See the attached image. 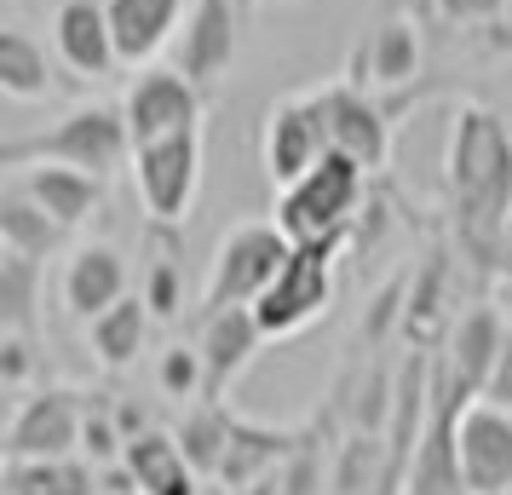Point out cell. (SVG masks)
<instances>
[{"mask_svg":"<svg viewBox=\"0 0 512 495\" xmlns=\"http://www.w3.org/2000/svg\"><path fill=\"white\" fill-rule=\"evenodd\" d=\"M443 185L449 208L461 219V236L472 260H484L507 242L512 213V133L507 121L484 104H461L449 121V150H443Z\"/></svg>","mask_w":512,"mask_h":495,"instance_id":"obj_1","label":"cell"},{"mask_svg":"<svg viewBox=\"0 0 512 495\" xmlns=\"http://www.w3.org/2000/svg\"><path fill=\"white\" fill-rule=\"evenodd\" d=\"M29 162L87 167V173H98V179L133 167V127H127V110L110 104V98H93V104L64 110L47 133H29V139L0 144V167L18 173V167H29Z\"/></svg>","mask_w":512,"mask_h":495,"instance_id":"obj_2","label":"cell"},{"mask_svg":"<svg viewBox=\"0 0 512 495\" xmlns=\"http://www.w3.org/2000/svg\"><path fill=\"white\" fill-rule=\"evenodd\" d=\"M346 248H351V231L294 242V254L277 271V283L265 288V300L254 306L265 340H294V334H305L334 306V277H340V254Z\"/></svg>","mask_w":512,"mask_h":495,"instance_id":"obj_3","label":"cell"},{"mask_svg":"<svg viewBox=\"0 0 512 495\" xmlns=\"http://www.w3.org/2000/svg\"><path fill=\"white\" fill-rule=\"evenodd\" d=\"M294 242L277 219H242L213 242L208 260V283H202V306L196 311H219V306H259L265 288L277 283V271L288 265Z\"/></svg>","mask_w":512,"mask_h":495,"instance_id":"obj_4","label":"cell"},{"mask_svg":"<svg viewBox=\"0 0 512 495\" xmlns=\"http://www.w3.org/2000/svg\"><path fill=\"white\" fill-rule=\"evenodd\" d=\"M363 190H369V173L351 162V156L328 150L300 185L277 190V225L288 231V242L340 236V231L357 225V213H363Z\"/></svg>","mask_w":512,"mask_h":495,"instance_id":"obj_5","label":"cell"},{"mask_svg":"<svg viewBox=\"0 0 512 495\" xmlns=\"http://www.w3.org/2000/svg\"><path fill=\"white\" fill-rule=\"evenodd\" d=\"M127 173H133V190H139V208L150 213V225H185L196 208V190H202V127L139 144Z\"/></svg>","mask_w":512,"mask_h":495,"instance_id":"obj_6","label":"cell"},{"mask_svg":"<svg viewBox=\"0 0 512 495\" xmlns=\"http://www.w3.org/2000/svg\"><path fill=\"white\" fill-rule=\"evenodd\" d=\"M328 150H334V144H328V121H323L317 93L277 98V104L265 110V127H259V167H265V185L271 190L300 185Z\"/></svg>","mask_w":512,"mask_h":495,"instance_id":"obj_7","label":"cell"},{"mask_svg":"<svg viewBox=\"0 0 512 495\" xmlns=\"http://www.w3.org/2000/svg\"><path fill=\"white\" fill-rule=\"evenodd\" d=\"M121 110H127V127H133V150H139V144H156V139H173V133L202 127L208 93H202L179 64H144V70L127 81Z\"/></svg>","mask_w":512,"mask_h":495,"instance_id":"obj_8","label":"cell"},{"mask_svg":"<svg viewBox=\"0 0 512 495\" xmlns=\"http://www.w3.org/2000/svg\"><path fill=\"white\" fill-rule=\"evenodd\" d=\"M6 461H52V455H81V392L70 386H35L12 403L6 415Z\"/></svg>","mask_w":512,"mask_h":495,"instance_id":"obj_9","label":"cell"},{"mask_svg":"<svg viewBox=\"0 0 512 495\" xmlns=\"http://www.w3.org/2000/svg\"><path fill=\"white\" fill-rule=\"evenodd\" d=\"M311 93L323 104L328 144H334L340 156H351L363 173H380V167L392 162V116L369 98V87H357L346 75V81H323V87H311Z\"/></svg>","mask_w":512,"mask_h":495,"instance_id":"obj_10","label":"cell"},{"mask_svg":"<svg viewBox=\"0 0 512 495\" xmlns=\"http://www.w3.org/2000/svg\"><path fill=\"white\" fill-rule=\"evenodd\" d=\"M242 6L236 0H190L185 12V29H179V41H173V64L202 87L213 93L236 64V47H242Z\"/></svg>","mask_w":512,"mask_h":495,"instance_id":"obj_11","label":"cell"},{"mask_svg":"<svg viewBox=\"0 0 512 495\" xmlns=\"http://www.w3.org/2000/svg\"><path fill=\"white\" fill-rule=\"evenodd\" d=\"M52 52L75 81H110L127 70L116 52V29H110V6L104 0H58L52 12Z\"/></svg>","mask_w":512,"mask_h":495,"instance_id":"obj_12","label":"cell"},{"mask_svg":"<svg viewBox=\"0 0 512 495\" xmlns=\"http://www.w3.org/2000/svg\"><path fill=\"white\" fill-rule=\"evenodd\" d=\"M121 294H133V271H127V254L116 242H81V248L64 254L58 306L70 311L75 323H93L98 311H110Z\"/></svg>","mask_w":512,"mask_h":495,"instance_id":"obj_13","label":"cell"},{"mask_svg":"<svg viewBox=\"0 0 512 495\" xmlns=\"http://www.w3.org/2000/svg\"><path fill=\"white\" fill-rule=\"evenodd\" d=\"M461 472L472 495H512V415L501 403H466L461 415Z\"/></svg>","mask_w":512,"mask_h":495,"instance_id":"obj_14","label":"cell"},{"mask_svg":"<svg viewBox=\"0 0 512 495\" xmlns=\"http://www.w3.org/2000/svg\"><path fill=\"white\" fill-rule=\"evenodd\" d=\"M202 363H208V398H225L236 380L248 375V363L265 346V329H259V311L254 306H219L202 311Z\"/></svg>","mask_w":512,"mask_h":495,"instance_id":"obj_15","label":"cell"},{"mask_svg":"<svg viewBox=\"0 0 512 495\" xmlns=\"http://www.w3.org/2000/svg\"><path fill=\"white\" fill-rule=\"evenodd\" d=\"M501 346H507V311L501 306H472L455 317L449 329V346L438 352V363L449 369V380L461 386L466 398H484L489 375L501 363Z\"/></svg>","mask_w":512,"mask_h":495,"instance_id":"obj_16","label":"cell"},{"mask_svg":"<svg viewBox=\"0 0 512 495\" xmlns=\"http://www.w3.org/2000/svg\"><path fill=\"white\" fill-rule=\"evenodd\" d=\"M110 6V29H116V52L127 70H144V64H156L173 41H179V29H185V0H104Z\"/></svg>","mask_w":512,"mask_h":495,"instance_id":"obj_17","label":"cell"},{"mask_svg":"<svg viewBox=\"0 0 512 495\" xmlns=\"http://www.w3.org/2000/svg\"><path fill=\"white\" fill-rule=\"evenodd\" d=\"M12 179H18L64 231H81L87 219H98V213H104V185H110V179H98L87 167H64V162H29V167H18Z\"/></svg>","mask_w":512,"mask_h":495,"instance_id":"obj_18","label":"cell"},{"mask_svg":"<svg viewBox=\"0 0 512 495\" xmlns=\"http://www.w3.org/2000/svg\"><path fill=\"white\" fill-rule=\"evenodd\" d=\"M420 24L409 12H392L380 18L374 35L357 47V64H351V81L357 87H409L420 75Z\"/></svg>","mask_w":512,"mask_h":495,"instance_id":"obj_19","label":"cell"},{"mask_svg":"<svg viewBox=\"0 0 512 495\" xmlns=\"http://www.w3.org/2000/svg\"><path fill=\"white\" fill-rule=\"evenodd\" d=\"M121 472H127V495H202V472L185 461L179 438L156 426L127 444Z\"/></svg>","mask_w":512,"mask_h":495,"instance_id":"obj_20","label":"cell"},{"mask_svg":"<svg viewBox=\"0 0 512 495\" xmlns=\"http://www.w3.org/2000/svg\"><path fill=\"white\" fill-rule=\"evenodd\" d=\"M300 444V432H282V426H259V421H236L231 449L219 461V490L225 495H248L254 484L277 478L288 467V455Z\"/></svg>","mask_w":512,"mask_h":495,"instance_id":"obj_21","label":"cell"},{"mask_svg":"<svg viewBox=\"0 0 512 495\" xmlns=\"http://www.w3.org/2000/svg\"><path fill=\"white\" fill-rule=\"evenodd\" d=\"M150 323H156V311L144 306V294L133 288V294H121L110 311H98L93 323H87V352L110 369V375H121V369H133L144 352V340H150Z\"/></svg>","mask_w":512,"mask_h":495,"instance_id":"obj_22","label":"cell"},{"mask_svg":"<svg viewBox=\"0 0 512 495\" xmlns=\"http://www.w3.org/2000/svg\"><path fill=\"white\" fill-rule=\"evenodd\" d=\"M64 225L52 219L35 196H29L18 179L0 190V248L6 254H24V260H52L58 248H64Z\"/></svg>","mask_w":512,"mask_h":495,"instance_id":"obj_23","label":"cell"},{"mask_svg":"<svg viewBox=\"0 0 512 495\" xmlns=\"http://www.w3.org/2000/svg\"><path fill=\"white\" fill-rule=\"evenodd\" d=\"M0 93L12 98V104H41V98L58 93V75H52L47 47L18 24L0 29Z\"/></svg>","mask_w":512,"mask_h":495,"instance_id":"obj_24","label":"cell"},{"mask_svg":"<svg viewBox=\"0 0 512 495\" xmlns=\"http://www.w3.org/2000/svg\"><path fill=\"white\" fill-rule=\"evenodd\" d=\"M231 432H236V415L225 409V398L185 403V415H179V426H173L185 461L202 472V478H219V461H225V449H231Z\"/></svg>","mask_w":512,"mask_h":495,"instance_id":"obj_25","label":"cell"},{"mask_svg":"<svg viewBox=\"0 0 512 495\" xmlns=\"http://www.w3.org/2000/svg\"><path fill=\"white\" fill-rule=\"evenodd\" d=\"M0 490L6 495H98V467L81 461V455L0 461Z\"/></svg>","mask_w":512,"mask_h":495,"instance_id":"obj_26","label":"cell"},{"mask_svg":"<svg viewBox=\"0 0 512 495\" xmlns=\"http://www.w3.org/2000/svg\"><path fill=\"white\" fill-rule=\"evenodd\" d=\"M328 495H386V432L351 426L346 438L334 444Z\"/></svg>","mask_w":512,"mask_h":495,"instance_id":"obj_27","label":"cell"},{"mask_svg":"<svg viewBox=\"0 0 512 495\" xmlns=\"http://www.w3.org/2000/svg\"><path fill=\"white\" fill-rule=\"evenodd\" d=\"M173 225H156V242H150V260L139 271V294L144 306L156 311V323H173L185 311V265H179V248H173Z\"/></svg>","mask_w":512,"mask_h":495,"instance_id":"obj_28","label":"cell"},{"mask_svg":"<svg viewBox=\"0 0 512 495\" xmlns=\"http://www.w3.org/2000/svg\"><path fill=\"white\" fill-rule=\"evenodd\" d=\"M121 455H127V432L116 421V392H81V461L110 472L121 467Z\"/></svg>","mask_w":512,"mask_h":495,"instance_id":"obj_29","label":"cell"},{"mask_svg":"<svg viewBox=\"0 0 512 495\" xmlns=\"http://www.w3.org/2000/svg\"><path fill=\"white\" fill-rule=\"evenodd\" d=\"M41 265L0 248V329H24L35 334V300H41Z\"/></svg>","mask_w":512,"mask_h":495,"instance_id":"obj_30","label":"cell"},{"mask_svg":"<svg viewBox=\"0 0 512 495\" xmlns=\"http://www.w3.org/2000/svg\"><path fill=\"white\" fill-rule=\"evenodd\" d=\"M156 392L162 398H173L179 409L196 398H208V363H202V346L196 340H173V346H162L156 352Z\"/></svg>","mask_w":512,"mask_h":495,"instance_id":"obj_31","label":"cell"},{"mask_svg":"<svg viewBox=\"0 0 512 495\" xmlns=\"http://www.w3.org/2000/svg\"><path fill=\"white\" fill-rule=\"evenodd\" d=\"M443 277H449V254H432V260L415 271L409 283V300H403V329L426 334L438 323V306H443Z\"/></svg>","mask_w":512,"mask_h":495,"instance_id":"obj_32","label":"cell"},{"mask_svg":"<svg viewBox=\"0 0 512 495\" xmlns=\"http://www.w3.org/2000/svg\"><path fill=\"white\" fill-rule=\"evenodd\" d=\"M41 369V357H35V334L24 329H0V386L12 392V398H24L29 380Z\"/></svg>","mask_w":512,"mask_h":495,"instance_id":"obj_33","label":"cell"},{"mask_svg":"<svg viewBox=\"0 0 512 495\" xmlns=\"http://www.w3.org/2000/svg\"><path fill=\"white\" fill-rule=\"evenodd\" d=\"M449 24H484V18H501L507 0H432Z\"/></svg>","mask_w":512,"mask_h":495,"instance_id":"obj_34","label":"cell"},{"mask_svg":"<svg viewBox=\"0 0 512 495\" xmlns=\"http://www.w3.org/2000/svg\"><path fill=\"white\" fill-rule=\"evenodd\" d=\"M484 398H489V403H501V409L512 415V334H507V346H501V363H495V375H489Z\"/></svg>","mask_w":512,"mask_h":495,"instance_id":"obj_35","label":"cell"},{"mask_svg":"<svg viewBox=\"0 0 512 495\" xmlns=\"http://www.w3.org/2000/svg\"><path fill=\"white\" fill-rule=\"evenodd\" d=\"M236 6H242V12H254V0H236Z\"/></svg>","mask_w":512,"mask_h":495,"instance_id":"obj_36","label":"cell"},{"mask_svg":"<svg viewBox=\"0 0 512 495\" xmlns=\"http://www.w3.org/2000/svg\"><path fill=\"white\" fill-rule=\"evenodd\" d=\"M507 242H512V213H507Z\"/></svg>","mask_w":512,"mask_h":495,"instance_id":"obj_37","label":"cell"},{"mask_svg":"<svg viewBox=\"0 0 512 495\" xmlns=\"http://www.w3.org/2000/svg\"><path fill=\"white\" fill-rule=\"evenodd\" d=\"M426 6H432V0H426Z\"/></svg>","mask_w":512,"mask_h":495,"instance_id":"obj_38","label":"cell"},{"mask_svg":"<svg viewBox=\"0 0 512 495\" xmlns=\"http://www.w3.org/2000/svg\"><path fill=\"white\" fill-rule=\"evenodd\" d=\"M0 495H6V490H0Z\"/></svg>","mask_w":512,"mask_h":495,"instance_id":"obj_39","label":"cell"},{"mask_svg":"<svg viewBox=\"0 0 512 495\" xmlns=\"http://www.w3.org/2000/svg\"><path fill=\"white\" fill-rule=\"evenodd\" d=\"M507 6H512V0H507Z\"/></svg>","mask_w":512,"mask_h":495,"instance_id":"obj_40","label":"cell"}]
</instances>
